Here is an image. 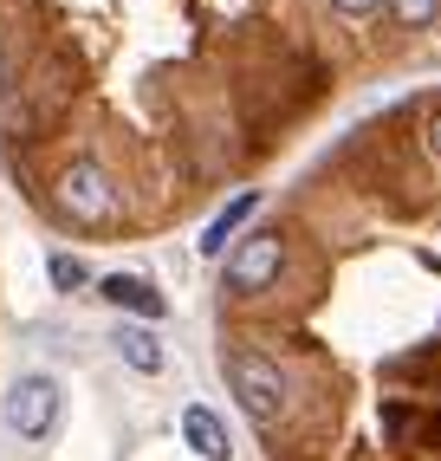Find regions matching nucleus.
I'll return each mask as SVG.
<instances>
[{
	"instance_id": "9",
	"label": "nucleus",
	"mask_w": 441,
	"mask_h": 461,
	"mask_svg": "<svg viewBox=\"0 0 441 461\" xmlns=\"http://www.w3.org/2000/svg\"><path fill=\"white\" fill-rule=\"evenodd\" d=\"M46 280H52L58 293H85V286H91V267H85L78 254H46Z\"/></svg>"
},
{
	"instance_id": "8",
	"label": "nucleus",
	"mask_w": 441,
	"mask_h": 461,
	"mask_svg": "<svg viewBox=\"0 0 441 461\" xmlns=\"http://www.w3.org/2000/svg\"><path fill=\"white\" fill-rule=\"evenodd\" d=\"M117 357L130 364V371H143V377L163 371V345H156L149 325H123V331H117Z\"/></svg>"
},
{
	"instance_id": "7",
	"label": "nucleus",
	"mask_w": 441,
	"mask_h": 461,
	"mask_svg": "<svg viewBox=\"0 0 441 461\" xmlns=\"http://www.w3.org/2000/svg\"><path fill=\"white\" fill-rule=\"evenodd\" d=\"M254 214H260V189H240V195L202 228V254H208V260H214V254H228V240H234L247 221H254Z\"/></svg>"
},
{
	"instance_id": "5",
	"label": "nucleus",
	"mask_w": 441,
	"mask_h": 461,
	"mask_svg": "<svg viewBox=\"0 0 441 461\" xmlns=\"http://www.w3.org/2000/svg\"><path fill=\"white\" fill-rule=\"evenodd\" d=\"M98 299L117 305V312H130V319H143V325H156V319L169 312V299L156 293V280H143V273H104V280H98Z\"/></svg>"
},
{
	"instance_id": "3",
	"label": "nucleus",
	"mask_w": 441,
	"mask_h": 461,
	"mask_svg": "<svg viewBox=\"0 0 441 461\" xmlns=\"http://www.w3.org/2000/svg\"><path fill=\"white\" fill-rule=\"evenodd\" d=\"M52 202H58V214H66V221H78V228H104L111 214H117L111 169L91 163V157L66 163V169H58V182H52Z\"/></svg>"
},
{
	"instance_id": "13",
	"label": "nucleus",
	"mask_w": 441,
	"mask_h": 461,
	"mask_svg": "<svg viewBox=\"0 0 441 461\" xmlns=\"http://www.w3.org/2000/svg\"><path fill=\"white\" fill-rule=\"evenodd\" d=\"M0 85H7V52H0Z\"/></svg>"
},
{
	"instance_id": "11",
	"label": "nucleus",
	"mask_w": 441,
	"mask_h": 461,
	"mask_svg": "<svg viewBox=\"0 0 441 461\" xmlns=\"http://www.w3.org/2000/svg\"><path fill=\"white\" fill-rule=\"evenodd\" d=\"M331 7H338V14H351V20H370L376 7H383V0H331Z\"/></svg>"
},
{
	"instance_id": "1",
	"label": "nucleus",
	"mask_w": 441,
	"mask_h": 461,
	"mask_svg": "<svg viewBox=\"0 0 441 461\" xmlns=\"http://www.w3.org/2000/svg\"><path fill=\"white\" fill-rule=\"evenodd\" d=\"M228 390L240 396V410L254 416L260 429H273L279 416L292 410V390H286V371L260 351H228Z\"/></svg>"
},
{
	"instance_id": "6",
	"label": "nucleus",
	"mask_w": 441,
	"mask_h": 461,
	"mask_svg": "<svg viewBox=\"0 0 441 461\" xmlns=\"http://www.w3.org/2000/svg\"><path fill=\"white\" fill-rule=\"evenodd\" d=\"M182 442L195 448L202 461H228V455H234V442H228V422H220L208 403H188V410H182Z\"/></svg>"
},
{
	"instance_id": "10",
	"label": "nucleus",
	"mask_w": 441,
	"mask_h": 461,
	"mask_svg": "<svg viewBox=\"0 0 441 461\" xmlns=\"http://www.w3.org/2000/svg\"><path fill=\"white\" fill-rule=\"evenodd\" d=\"M390 14L416 33V26H435V14H441V0H390Z\"/></svg>"
},
{
	"instance_id": "12",
	"label": "nucleus",
	"mask_w": 441,
	"mask_h": 461,
	"mask_svg": "<svg viewBox=\"0 0 441 461\" xmlns=\"http://www.w3.org/2000/svg\"><path fill=\"white\" fill-rule=\"evenodd\" d=\"M422 143H428V157H441V104L428 111V124H422Z\"/></svg>"
},
{
	"instance_id": "4",
	"label": "nucleus",
	"mask_w": 441,
	"mask_h": 461,
	"mask_svg": "<svg viewBox=\"0 0 441 461\" xmlns=\"http://www.w3.org/2000/svg\"><path fill=\"white\" fill-rule=\"evenodd\" d=\"M58 377H46V371H26L14 390H7V429L20 442H46L52 429H58Z\"/></svg>"
},
{
	"instance_id": "2",
	"label": "nucleus",
	"mask_w": 441,
	"mask_h": 461,
	"mask_svg": "<svg viewBox=\"0 0 441 461\" xmlns=\"http://www.w3.org/2000/svg\"><path fill=\"white\" fill-rule=\"evenodd\" d=\"M279 273H286V234L279 228H254L234 240L228 267H220V286L234 299H260L266 286H279Z\"/></svg>"
}]
</instances>
